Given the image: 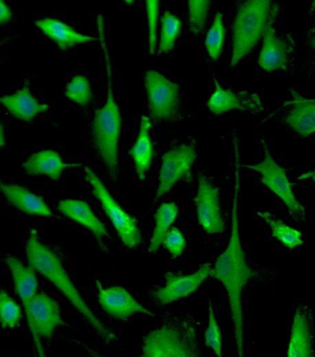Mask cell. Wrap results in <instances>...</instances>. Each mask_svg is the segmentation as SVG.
Listing matches in <instances>:
<instances>
[{
    "mask_svg": "<svg viewBox=\"0 0 315 357\" xmlns=\"http://www.w3.org/2000/svg\"><path fill=\"white\" fill-rule=\"evenodd\" d=\"M238 192L240 180L237 174L229 243L223 253L217 257L212 268L211 277L220 280L228 294L238 356L244 357L243 294L245 286L256 277L257 272L247 262L245 252L241 243L238 209Z\"/></svg>",
    "mask_w": 315,
    "mask_h": 357,
    "instance_id": "cell-1",
    "label": "cell"
},
{
    "mask_svg": "<svg viewBox=\"0 0 315 357\" xmlns=\"http://www.w3.org/2000/svg\"><path fill=\"white\" fill-rule=\"evenodd\" d=\"M26 257L28 264L63 294L65 298L89 323L106 344H109L117 340L114 333L98 319L82 298L58 255L44 245L36 234H31L27 241Z\"/></svg>",
    "mask_w": 315,
    "mask_h": 357,
    "instance_id": "cell-2",
    "label": "cell"
},
{
    "mask_svg": "<svg viewBox=\"0 0 315 357\" xmlns=\"http://www.w3.org/2000/svg\"><path fill=\"white\" fill-rule=\"evenodd\" d=\"M140 357L207 356L200 347L194 323L186 317H174L146 334Z\"/></svg>",
    "mask_w": 315,
    "mask_h": 357,
    "instance_id": "cell-3",
    "label": "cell"
},
{
    "mask_svg": "<svg viewBox=\"0 0 315 357\" xmlns=\"http://www.w3.org/2000/svg\"><path fill=\"white\" fill-rule=\"evenodd\" d=\"M277 10V6L268 0L238 2L232 36L231 68L254 50Z\"/></svg>",
    "mask_w": 315,
    "mask_h": 357,
    "instance_id": "cell-4",
    "label": "cell"
},
{
    "mask_svg": "<svg viewBox=\"0 0 315 357\" xmlns=\"http://www.w3.org/2000/svg\"><path fill=\"white\" fill-rule=\"evenodd\" d=\"M109 82L106 104L96 110L93 123V136L98 154L106 165L109 176L116 180L118 168V141L121 131V115L113 93L112 73L107 62Z\"/></svg>",
    "mask_w": 315,
    "mask_h": 357,
    "instance_id": "cell-5",
    "label": "cell"
},
{
    "mask_svg": "<svg viewBox=\"0 0 315 357\" xmlns=\"http://www.w3.org/2000/svg\"><path fill=\"white\" fill-rule=\"evenodd\" d=\"M85 178L91 184L93 194L100 202L102 208L117 231L119 239L126 248H137L143 243V235L137 220L115 200L103 181L89 167L84 168Z\"/></svg>",
    "mask_w": 315,
    "mask_h": 357,
    "instance_id": "cell-6",
    "label": "cell"
},
{
    "mask_svg": "<svg viewBox=\"0 0 315 357\" xmlns=\"http://www.w3.org/2000/svg\"><path fill=\"white\" fill-rule=\"evenodd\" d=\"M262 144L265 150L263 160L254 165H245L246 168L252 169L261 175L262 183L285 204L291 216L296 219H305V208L298 201L286 169L277 163L272 157L265 140H262Z\"/></svg>",
    "mask_w": 315,
    "mask_h": 357,
    "instance_id": "cell-7",
    "label": "cell"
},
{
    "mask_svg": "<svg viewBox=\"0 0 315 357\" xmlns=\"http://www.w3.org/2000/svg\"><path fill=\"white\" fill-rule=\"evenodd\" d=\"M26 316L38 357L45 356L41 338H51L56 328L63 324L58 303L45 293H38L31 303Z\"/></svg>",
    "mask_w": 315,
    "mask_h": 357,
    "instance_id": "cell-8",
    "label": "cell"
},
{
    "mask_svg": "<svg viewBox=\"0 0 315 357\" xmlns=\"http://www.w3.org/2000/svg\"><path fill=\"white\" fill-rule=\"evenodd\" d=\"M149 109L152 117L169 121L177 115L180 107V87L160 73L149 70L144 76Z\"/></svg>",
    "mask_w": 315,
    "mask_h": 357,
    "instance_id": "cell-9",
    "label": "cell"
},
{
    "mask_svg": "<svg viewBox=\"0 0 315 357\" xmlns=\"http://www.w3.org/2000/svg\"><path fill=\"white\" fill-rule=\"evenodd\" d=\"M197 158V150L192 144H183L164 153L159 172L157 199L170 192L178 181L191 178L192 168Z\"/></svg>",
    "mask_w": 315,
    "mask_h": 357,
    "instance_id": "cell-10",
    "label": "cell"
},
{
    "mask_svg": "<svg viewBox=\"0 0 315 357\" xmlns=\"http://www.w3.org/2000/svg\"><path fill=\"white\" fill-rule=\"evenodd\" d=\"M194 201L198 222L203 231L208 234H223L225 222L221 213L220 190L206 175L199 176Z\"/></svg>",
    "mask_w": 315,
    "mask_h": 357,
    "instance_id": "cell-11",
    "label": "cell"
},
{
    "mask_svg": "<svg viewBox=\"0 0 315 357\" xmlns=\"http://www.w3.org/2000/svg\"><path fill=\"white\" fill-rule=\"evenodd\" d=\"M277 10L273 14L263 35V44L258 63L266 72L289 70L293 61L294 44L291 38L277 35L275 22Z\"/></svg>",
    "mask_w": 315,
    "mask_h": 357,
    "instance_id": "cell-12",
    "label": "cell"
},
{
    "mask_svg": "<svg viewBox=\"0 0 315 357\" xmlns=\"http://www.w3.org/2000/svg\"><path fill=\"white\" fill-rule=\"evenodd\" d=\"M95 284L98 287L99 305L113 319L127 320L138 314L155 316L154 313L144 307L126 289L119 286L104 287L98 280H95Z\"/></svg>",
    "mask_w": 315,
    "mask_h": 357,
    "instance_id": "cell-13",
    "label": "cell"
},
{
    "mask_svg": "<svg viewBox=\"0 0 315 357\" xmlns=\"http://www.w3.org/2000/svg\"><path fill=\"white\" fill-rule=\"evenodd\" d=\"M207 106L215 115H221L231 110L252 113L263 112V102L259 93L252 90L224 89L215 79L214 93L210 96Z\"/></svg>",
    "mask_w": 315,
    "mask_h": 357,
    "instance_id": "cell-14",
    "label": "cell"
},
{
    "mask_svg": "<svg viewBox=\"0 0 315 357\" xmlns=\"http://www.w3.org/2000/svg\"><path fill=\"white\" fill-rule=\"evenodd\" d=\"M212 268L211 265L203 264L197 271L190 275L169 272L166 275V284L155 291V298L159 304L166 305L191 296L211 277Z\"/></svg>",
    "mask_w": 315,
    "mask_h": 357,
    "instance_id": "cell-15",
    "label": "cell"
},
{
    "mask_svg": "<svg viewBox=\"0 0 315 357\" xmlns=\"http://www.w3.org/2000/svg\"><path fill=\"white\" fill-rule=\"evenodd\" d=\"M286 357H314L313 317L306 305L295 312Z\"/></svg>",
    "mask_w": 315,
    "mask_h": 357,
    "instance_id": "cell-16",
    "label": "cell"
},
{
    "mask_svg": "<svg viewBox=\"0 0 315 357\" xmlns=\"http://www.w3.org/2000/svg\"><path fill=\"white\" fill-rule=\"evenodd\" d=\"M58 208L68 219L92 232L99 243L107 236V226L96 216L89 204L82 200L64 199L59 203Z\"/></svg>",
    "mask_w": 315,
    "mask_h": 357,
    "instance_id": "cell-17",
    "label": "cell"
},
{
    "mask_svg": "<svg viewBox=\"0 0 315 357\" xmlns=\"http://www.w3.org/2000/svg\"><path fill=\"white\" fill-rule=\"evenodd\" d=\"M293 96L284 121L297 135L308 137L315 134V99L302 98L296 92Z\"/></svg>",
    "mask_w": 315,
    "mask_h": 357,
    "instance_id": "cell-18",
    "label": "cell"
},
{
    "mask_svg": "<svg viewBox=\"0 0 315 357\" xmlns=\"http://www.w3.org/2000/svg\"><path fill=\"white\" fill-rule=\"evenodd\" d=\"M0 188L4 197L25 214L43 218L54 217L52 211L45 201L24 187L1 183Z\"/></svg>",
    "mask_w": 315,
    "mask_h": 357,
    "instance_id": "cell-19",
    "label": "cell"
},
{
    "mask_svg": "<svg viewBox=\"0 0 315 357\" xmlns=\"http://www.w3.org/2000/svg\"><path fill=\"white\" fill-rule=\"evenodd\" d=\"M0 101L13 117L24 121H32L40 113L48 110V105L41 104L31 93L29 84L13 95L3 96Z\"/></svg>",
    "mask_w": 315,
    "mask_h": 357,
    "instance_id": "cell-20",
    "label": "cell"
},
{
    "mask_svg": "<svg viewBox=\"0 0 315 357\" xmlns=\"http://www.w3.org/2000/svg\"><path fill=\"white\" fill-rule=\"evenodd\" d=\"M35 24L50 40L55 42L61 50H70L75 45L95 40L93 36L82 35L59 20L45 18L38 20Z\"/></svg>",
    "mask_w": 315,
    "mask_h": 357,
    "instance_id": "cell-21",
    "label": "cell"
},
{
    "mask_svg": "<svg viewBox=\"0 0 315 357\" xmlns=\"http://www.w3.org/2000/svg\"><path fill=\"white\" fill-rule=\"evenodd\" d=\"M78 164H67L61 155L54 150H44L31 155L24 163V169L32 176L45 175L51 180L56 181L61 177L65 169L78 167Z\"/></svg>",
    "mask_w": 315,
    "mask_h": 357,
    "instance_id": "cell-22",
    "label": "cell"
},
{
    "mask_svg": "<svg viewBox=\"0 0 315 357\" xmlns=\"http://www.w3.org/2000/svg\"><path fill=\"white\" fill-rule=\"evenodd\" d=\"M152 124L148 117H141L140 131L135 146L130 150V157L135 161L136 174L141 181L146 178L147 172L151 168L154 158V146L150 137V128Z\"/></svg>",
    "mask_w": 315,
    "mask_h": 357,
    "instance_id": "cell-23",
    "label": "cell"
},
{
    "mask_svg": "<svg viewBox=\"0 0 315 357\" xmlns=\"http://www.w3.org/2000/svg\"><path fill=\"white\" fill-rule=\"evenodd\" d=\"M178 216V208L175 203H164L155 215V228L150 240L148 252L157 254L163 246L164 238L171 231L172 225Z\"/></svg>",
    "mask_w": 315,
    "mask_h": 357,
    "instance_id": "cell-24",
    "label": "cell"
},
{
    "mask_svg": "<svg viewBox=\"0 0 315 357\" xmlns=\"http://www.w3.org/2000/svg\"><path fill=\"white\" fill-rule=\"evenodd\" d=\"M258 216L265 220L272 231V236L276 238L285 248L294 250L305 243L303 234L298 229L292 228L282 220L277 219L269 212H258Z\"/></svg>",
    "mask_w": 315,
    "mask_h": 357,
    "instance_id": "cell-25",
    "label": "cell"
},
{
    "mask_svg": "<svg viewBox=\"0 0 315 357\" xmlns=\"http://www.w3.org/2000/svg\"><path fill=\"white\" fill-rule=\"evenodd\" d=\"M180 20L170 11H166L161 19V33L159 38L158 52L166 54L174 48L181 31Z\"/></svg>",
    "mask_w": 315,
    "mask_h": 357,
    "instance_id": "cell-26",
    "label": "cell"
},
{
    "mask_svg": "<svg viewBox=\"0 0 315 357\" xmlns=\"http://www.w3.org/2000/svg\"><path fill=\"white\" fill-rule=\"evenodd\" d=\"M225 26H224L223 14L217 11L214 22L206 38L207 53L213 61H217L222 54L224 40H225Z\"/></svg>",
    "mask_w": 315,
    "mask_h": 357,
    "instance_id": "cell-27",
    "label": "cell"
},
{
    "mask_svg": "<svg viewBox=\"0 0 315 357\" xmlns=\"http://www.w3.org/2000/svg\"><path fill=\"white\" fill-rule=\"evenodd\" d=\"M0 312L1 325L4 330H13L18 327L22 317L21 307L4 290L0 293Z\"/></svg>",
    "mask_w": 315,
    "mask_h": 357,
    "instance_id": "cell-28",
    "label": "cell"
},
{
    "mask_svg": "<svg viewBox=\"0 0 315 357\" xmlns=\"http://www.w3.org/2000/svg\"><path fill=\"white\" fill-rule=\"evenodd\" d=\"M65 96L79 106H87L93 98L89 80L85 76H75L67 84Z\"/></svg>",
    "mask_w": 315,
    "mask_h": 357,
    "instance_id": "cell-29",
    "label": "cell"
},
{
    "mask_svg": "<svg viewBox=\"0 0 315 357\" xmlns=\"http://www.w3.org/2000/svg\"><path fill=\"white\" fill-rule=\"evenodd\" d=\"M204 342H206V347L215 353V356L224 357L222 333H221L220 324H218L211 302H209L208 325H207L206 333H204Z\"/></svg>",
    "mask_w": 315,
    "mask_h": 357,
    "instance_id": "cell-30",
    "label": "cell"
},
{
    "mask_svg": "<svg viewBox=\"0 0 315 357\" xmlns=\"http://www.w3.org/2000/svg\"><path fill=\"white\" fill-rule=\"evenodd\" d=\"M189 25L190 30L195 36L200 35L206 28L207 16H208L211 1H189Z\"/></svg>",
    "mask_w": 315,
    "mask_h": 357,
    "instance_id": "cell-31",
    "label": "cell"
},
{
    "mask_svg": "<svg viewBox=\"0 0 315 357\" xmlns=\"http://www.w3.org/2000/svg\"><path fill=\"white\" fill-rule=\"evenodd\" d=\"M146 11L147 17H148L149 52L151 55H155L158 42L159 1L158 0L146 1Z\"/></svg>",
    "mask_w": 315,
    "mask_h": 357,
    "instance_id": "cell-32",
    "label": "cell"
},
{
    "mask_svg": "<svg viewBox=\"0 0 315 357\" xmlns=\"http://www.w3.org/2000/svg\"><path fill=\"white\" fill-rule=\"evenodd\" d=\"M187 245L185 237L180 229L172 228L164 238L163 246L173 259H177L183 255Z\"/></svg>",
    "mask_w": 315,
    "mask_h": 357,
    "instance_id": "cell-33",
    "label": "cell"
},
{
    "mask_svg": "<svg viewBox=\"0 0 315 357\" xmlns=\"http://www.w3.org/2000/svg\"><path fill=\"white\" fill-rule=\"evenodd\" d=\"M11 18H13V13H11L10 7L1 0L0 1V24L4 25L10 22Z\"/></svg>",
    "mask_w": 315,
    "mask_h": 357,
    "instance_id": "cell-34",
    "label": "cell"
},
{
    "mask_svg": "<svg viewBox=\"0 0 315 357\" xmlns=\"http://www.w3.org/2000/svg\"><path fill=\"white\" fill-rule=\"evenodd\" d=\"M78 344L86 351L87 355L89 356V357H106L103 354L98 352V350L93 349L92 347H88V345L84 344V342H78Z\"/></svg>",
    "mask_w": 315,
    "mask_h": 357,
    "instance_id": "cell-35",
    "label": "cell"
},
{
    "mask_svg": "<svg viewBox=\"0 0 315 357\" xmlns=\"http://www.w3.org/2000/svg\"><path fill=\"white\" fill-rule=\"evenodd\" d=\"M309 45H310L312 50V64H313L315 70V36L314 38L310 39V41H309Z\"/></svg>",
    "mask_w": 315,
    "mask_h": 357,
    "instance_id": "cell-36",
    "label": "cell"
},
{
    "mask_svg": "<svg viewBox=\"0 0 315 357\" xmlns=\"http://www.w3.org/2000/svg\"><path fill=\"white\" fill-rule=\"evenodd\" d=\"M299 180H302V181H305V180L315 181V171H312V172H306V174H302V176L299 177Z\"/></svg>",
    "mask_w": 315,
    "mask_h": 357,
    "instance_id": "cell-37",
    "label": "cell"
},
{
    "mask_svg": "<svg viewBox=\"0 0 315 357\" xmlns=\"http://www.w3.org/2000/svg\"><path fill=\"white\" fill-rule=\"evenodd\" d=\"M5 146V135H4V128L1 126V129H0V146L3 147Z\"/></svg>",
    "mask_w": 315,
    "mask_h": 357,
    "instance_id": "cell-38",
    "label": "cell"
},
{
    "mask_svg": "<svg viewBox=\"0 0 315 357\" xmlns=\"http://www.w3.org/2000/svg\"><path fill=\"white\" fill-rule=\"evenodd\" d=\"M314 31H315V29H314Z\"/></svg>",
    "mask_w": 315,
    "mask_h": 357,
    "instance_id": "cell-39",
    "label": "cell"
}]
</instances>
